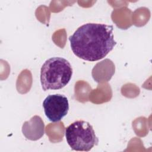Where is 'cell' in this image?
<instances>
[{
	"label": "cell",
	"instance_id": "cell-4",
	"mask_svg": "<svg viewBox=\"0 0 152 152\" xmlns=\"http://www.w3.org/2000/svg\"><path fill=\"white\" fill-rule=\"evenodd\" d=\"M43 107L48 119L52 122H56L67 115L69 110L68 100L62 94H50L43 100Z\"/></svg>",
	"mask_w": 152,
	"mask_h": 152
},
{
	"label": "cell",
	"instance_id": "cell-1",
	"mask_svg": "<svg viewBox=\"0 0 152 152\" xmlns=\"http://www.w3.org/2000/svg\"><path fill=\"white\" fill-rule=\"evenodd\" d=\"M112 25L86 23L69 37L72 52L80 59L94 62L104 58L116 45Z\"/></svg>",
	"mask_w": 152,
	"mask_h": 152
},
{
	"label": "cell",
	"instance_id": "cell-2",
	"mask_svg": "<svg viewBox=\"0 0 152 152\" xmlns=\"http://www.w3.org/2000/svg\"><path fill=\"white\" fill-rule=\"evenodd\" d=\"M72 68L69 62L61 57L46 60L40 69V83L43 91L59 90L69 82Z\"/></svg>",
	"mask_w": 152,
	"mask_h": 152
},
{
	"label": "cell",
	"instance_id": "cell-3",
	"mask_svg": "<svg viewBox=\"0 0 152 152\" xmlns=\"http://www.w3.org/2000/svg\"><path fill=\"white\" fill-rule=\"evenodd\" d=\"M65 137L72 150L89 151L99 142L92 125L88 122L79 120L65 128Z\"/></svg>",
	"mask_w": 152,
	"mask_h": 152
},
{
	"label": "cell",
	"instance_id": "cell-5",
	"mask_svg": "<svg viewBox=\"0 0 152 152\" xmlns=\"http://www.w3.org/2000/svg\"><path fill=\"white\" fill-rule=\"evenodd\" d=\"M22 132L28 140L36 141L40 139L45 133L43 120L39 116H33L28 121L24 122L22 126Z\"/></svg>",
	"mask_w": 152,
	"mask_h": 152
}]
</instances>
